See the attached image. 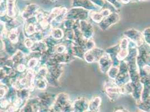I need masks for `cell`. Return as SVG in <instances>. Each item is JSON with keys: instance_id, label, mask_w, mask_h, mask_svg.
Wrapping results in <instances>:
<instances>
[{"instance_id": "obj_1", "label": "cell", "mask_w": 150, "mask_h": 112, "mask_svg": "<svg viewBox=\"0 0 150 112\" xmlns=\"http://www.w3.org/2000/svg\"><path fill=\"white\" fill-rule=\"evenodd\" d=\"M88 104L85 100H76L72 104V112H83L87 111Z\"/></svg>"}, {"instance_id": "obj_2", "label": "cell", "mask_w": 150, "mask_h": 112, "mask_svg": "<svg viewBox=\"0 0 150 112\" xmlns=\"http://www.w3.org/2000/svg\"><path fill=\"white\" fill-rule=\"evenodd\" d=\"M38 9H39V6L37 5H34V4L30 5L26 7V8L25 9L24 11L23 12V16L24 15V17H26V18L28 15H29L28 18L32 16V15L38 13Z\"/></svg>"}, {"instance_id": "obj_3", "label": "cell", "mask_w": 150, "mask_h": 112, "mask_svg": "<svg viewBox=\"0 0 150 112\" xmlns=\"http://www.w3.org/2000/svg\"><path fill=\"white\" fill-rule=\"evenodd\" d=\"M101 103L100 98H96L92 100L88 104V109L90 111L93 112H97L99 111V108Z\"/></svg>"}, {"instance_id": "obj_4", "label": "cell", "mask_w": 150, "mask_h": 112, "mask_svg": "<svg viewBox=\"0 0 150 112\" xmlns=\"http://www.w3.org/2000/svg\"><path fill=\"white\" fill-rule=\"evenodd\" d=\"M15 0H7L6 6L7 14L9 16L13 17L15 15Z\"/></svg>"}, {"instance_id": "obj_5", "label": "cell", "mask_w": 150, "mask_h": 112, "mask_svg": "<svg viewBox=\"0 0 150 112\" xmlns=\"http://www.w3.org/2000/svg\"><path fill=\"white\" fill-rule=\"evenodd\" d=\"M112 112H129L128 111H127L126 109H125L122 108H117L115 109H114Z\"/></svg>"}, {"instance_id": "obj_6", "label": "cell", "mask_w": 150, "mask_h": 112, "mask_svg": "<svg viewBox=\"0 0 150 112\" xmlns=\"http://www.w3.org/2000/svg\"><path fill=\"white\" fill-rule=\"evenodd\" d=\"M92 112V111H88V110H87V111H85V112Z\"/></svg>"}, {"instance_id": "obj_7", "label": "cell", "mask_w": 150, "mask_h": 112, "mask_svg": "<svg viewBox=\"0 0 150 112\" xmlns=\"http://www.w3.org/2000/svg\"><path fill=\"white\" fill-rule=\"evenodd\" d=\"M51 1H52V2H56V1H57V0H50Z\"/></svg>"}]
</instances>
